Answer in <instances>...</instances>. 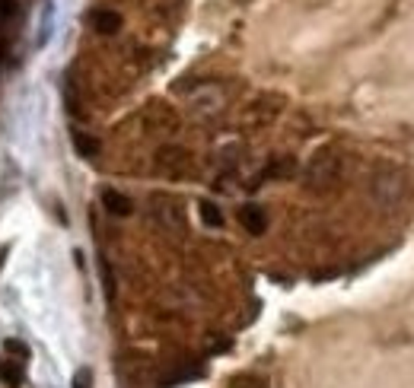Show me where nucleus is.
<instances>
[{
    "label": "nucleus",
    "mask_w": 414,
    "mask_h": 388,
    "mask_svg": "<svg viewBox=\"0 0 414 388\" xmlns=\"http://www.w3.org/2000/svg\"><path fill=\"white\" fill-rule=\"evenodd\" d=\"M341 178V159L332 150H319L313 156V163L306 165V188L309 191H328L334 188V182Z\"/></svg>",
    "instance_id": "obj_1"
},
{
    "label": "nucleus",
    "mask_w": 414,
    "mask_h": 388,
    "mask_svg": "<svg viewBox=\"0 0 414 388\" xmlns=\"http://www.w3.org/2000/svg\"><path fill=\"white\" fill-rule=\"evenodd\" d=\"M156 172L169 178H182L192 172V156L185 150H175V146H166V150L156 153Z\"/></svg>",
    "instance_id": "obj_2"
},
{
    "label": "nucleus",
    "mask_w": 414,
    "mask_h": 388,
    "mask_svg": "<svg viewBox=\"0 0 414 388\" xmlns=\"http://www.w3.org/2000/svg\"><path fill=\"white\" fill-rule=\"evenodd\" d=\"M373 194L382 204H399L401 194H405V178H401V172H382V175H376Z\"/></svg>",
    "instance_id": "obj_3"
},
{
    "label": "nucleus",
    "mask_w": 414,
    "mask_h": 388,
    "mask_svg": "<svg viewBox=\"0 0 414 388\" xmlns=\"http://www.w3.org/2000/svg\"><path fill=\"white\" fill-rule=\"evenodd\" d=\"M239 223L246 226V232L261 236V232L268 230V213L261 211V207H255V204H246V207H239Z\"/></svg>",
    "instance_id": "obj_4"
},
{
    "label": "nucleus",
    "mask_w": 414,
    "mask_h": 388,
    "mask_svg": "<svg viewBox=\"0 0 414 388\" xmlns=\"http://www.w3.org/2000/svg\"><path fill=\"white\" fill-rule=\"evenodd\" d=\"M87 20L99 35H115L121 29V16L115 13V10H93Z\"/></svg>",
    "instance_id": "obj_5"
},
{
    "label": "nucleus",
    "mask_w": 414,
    "mask_h": 388,
    "mask_svg": "<svg viewBox=\"0 0 414 388\" xmlns=\"http://www.w3.org/2000/svg\"><path fill=\"white\" fill-rule=\"evenodd\" d=\"M102 207H106L112 217H127V213L134 211L131 198H125V194H121V191H115V188H106V191H102Z\"/></svg>",
    "instance_id": "obj_6"
},
{
    "label": "nucleus",
    "mask_w": 414,
    "mask_h": 388,
    "mask_svg": "<svg viewBox=\"0 0 414 388\" xmlns=\"http://www.w3.org/2000/svg\"><path fill=\"white\" fill-rule=\"evenodd\" d=\"M70 140H74L77 156H83V159H96V156H99V140L89 137L87 131H70Z\"/></svg>",
    "instance_id": "obj_7"
},
{
    "label": "nucleus",
    "mask_w": 414,
    "mask_h": 388,
    "mask_svg": "<svg viewBox=\"0 0 414 388\" xmlns=\"http://www.w3.org/2000/svg\"><path fill=\"white\" fill-rule=\"evenodd\" d=\"M294 172H296V159L294 156H281L265 169V178H294Z\"/></svg>",
    "instance_id": "obj_8"
},
{
    "label": "nucleus",
    "mask_w": 414,
    "mask_h": 388,
    "mask_svg": "<svg viewBox=\"0 0 414 388\" xmlns=\"http://www.w3.org/2000/svg\"><path fill=\"white\" fill-rule=\"evenodd\" d=\"M198 213H201V223L211 226V230H220L223 226V213H220V207H217L214 201H201Z\"/></svg>",
    "instance_id": "obj_9"
},
{
    "label": "nucleus",
    "mask_w": 414,
    "mask_h": 388,
    "mask_svg": "<svg viewBox=\"0 0 414 388\" xmlns=\"http://www.w3.org/2000/svg\"><path fill=\"white\" fill-rule=\"evenodd\" d=\"M0 382L7 388H20L23 385V369L13 366V360H0Z\"/></svg>",
    "instance_id": "obj_10"
},
{
    "label": "nucleus",
    "mask_w": 414,
    "mask_h": 388,
    "mask_svg": "<svg viewBox=\"0 0 414 388\" xmlns=\"http://www.w3.org/2000/svg\"><path fill=\"white\" fill-rule=\"evenodd\" d=\"M204 375V369L201 366H188V369H182V373H172V375H166L163 379V388H172V385H179V382H192V379H201Z\"/></svg>",
    "instance_id": "obj_11"
},
{
    "label": "nucleus",
    "mask_w": 414,
    "mask_h": 388,
    "mask_svg": "<svg viewBox=\"0 0 414 388\" xmlns=\"http://www.w3.org/2000/svg\"><path fill=\"white\" fill-rule=\"evenodd\" d=\"M74 388H93V373H89L87 366L74 373Z\"/></svg>",
    "instance_id": "obj_12"
},
{
    "label": "nucleus",
    "mask_w": 414,
    "mask_h": 388,
    "mask_svg": "<svg viewBox=\"0 0 414 388\" xmlns=\"http://www.w3.org/2000/svg\"><path fill=\"white\" fill-rule=\"evenodd\" d=\"M13 16V0H0V20H10Z\"/></svg>",
    "instance_id": "obj_13"
},
{
    "label": "nucleus",
    "mask_w": 414,
    "mask_h": 388,
    "mask_svg": "<svg viewBox=\"0 0 414 388\" xmlns=\"http://www.w3.org/2000/svg\"><path fill=\"white\" fill-rule=\"evenodd\" d=\"M4 58H7V42L0 39V67H4Z\"/></svg>",
    "instance_id": "obj_14"
}]
</instances>
